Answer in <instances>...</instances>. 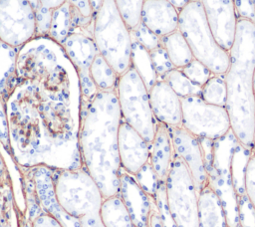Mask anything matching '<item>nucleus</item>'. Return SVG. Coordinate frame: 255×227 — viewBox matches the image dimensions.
Masks as SVG:
<instances>
[{"instance_id": "nucleus-1", "label": "nucleus", "mask_w": 255, "mask_h": 227, "mask_svg": "<svg viewBox=\"0 0 255 227\" xmlns=\"http://www.w3.org/2000/svg\"><path fill=\"white\" fill-rule=\"evenodd\" d=\"M83 96L64 47L37 36L19 48L16 84L4 103L11 151L20 167H83L79 134Z\"/></svg>"}, {"instance_id": "nucleus-2", "label": "nucleus", "mask_w": 255, "mask_h": 227, "mask_svg": "<svg viewBox=\"0 0 255 227\" xmlns=\"http://www.w3.org/2000/svg\"><path fill=\"white\" fill-rule=\"evenodd\" d=\"M117 89L98 91L83 101L79 147L83 167L97 182L104 198L120 189L118 136L122 122Z\"/></svg>"}, {"instance_id": "nucleus-3", "label": "nucleus", "mask_w": 255, "mask_h": 227, "mask_svg": "<svg viewBox=\"0 0 255 227\" xmlns=\"http://www.w3.org/2000/svg\"><path fill=\"white\" fill-rule=\"evenodd\" d=\"M255 23L238 19L229 67L224 75L226 110L231 129L244 146L254 148L255 133Z\"/></svg>"}, {"instance_id": "nucleus-4", "label": "nucleus", "mask_w": 255, "mask_h": 227, "mask_svg": "<svg viewBox=\"0 0 255 227\" xmlns=\"http://www.w3.org/2000/svg\"><path fill=\"white\" fill-rule=\"evenodd\" d=\"M93 39L99 53L121 76L131 66V33L115 0H103L96 14Z\"/></svg>"}, {"instance_id": "nucleus-5", "label": "nucleus", "mask_w": 255, "mask_h": 227, "mask_svg": "<svg viewBox=\"0 0 255 227\" xmlns=\"http://www.w3.org/2000/svg\"><path fill=\"white\" fill-rule=\"evenodd\" d=\"M178 30L194 59L204 64L213 75H225L229 67V52L214 39L200 0H191L179 11Z\"/></svg>"}, {"instance_id": "nucleus-6", "label": "nucleus", "mask_w": 255, "mask_h": 227, "mask_svg": "<svg viewBox=\"0 0 255 227\" xmlns=\"http://www.w3.org/2000/svg\"><path fill=\"white\" fill-rule=\"evenodd\" d=\"M53 184L58 203L69 215L80 220L87 214L100 213L103 194L84 167L53 169Z\"/></svg>"}, {"instance_id": "nucleus-7", "label": "nucleus", "mask_w": 255, "mask_h": 227, "mask_svg": "<svg viewBox=\"0 0 255 227\" xmlns=\"http://www.w3.org/2000/svg\"><path fill=\"white\" fill-rule=\"evenodd\" d=\"M117 95L123 120L150 144L157 121L150 107L148 90L132 66L120 76Z\"/></svg>"}, {"instance_id": "nucleus-8", "label": "nucleus", "mask_w": 255, "mask_h": 227, "mask_svg": "<svg viewBox=\"0 0 255 227\" xmlns=\"http://www.w3.org/2000/svg\"><path fill=\"white\" fill-rule=\"evenodd\" d=\"M165 185L168 207L177 227H198V192L190 172L175 153Z\"/></svg>"}, {"instance_id": "nucleus-9", "label": "nucleus", "mask_w": 255, "mask_h": 227, "mask_svg": "<svg viewBox=\"0 0 255 227\" xmlns=\"http://www.w3.org/2000/svg\"><path fill=\"white\" fill-rule=\"evenodd\" d=\"M237 142L238 139L232 129L224 136L214 140L213 167L207 175L208 185L218 195L224 207L228 227L239 225L237 195L231 174V159Z\"/></svg>"}, {"instance_id": "nucleus-10", "label": "nucleus", "mask_w": 255, "mask_h": 227, "mask_svg": "<svg viewBox=\"0 0 255 227\" xmlns=\"http://www.w3.org/2000/svg\"><path fill=\"white\" fill-rule=\"evenodd\" d=\"M181 125L197 137L216 140L231 129L226 108L208 104L201 96L181 98Z\"/></svg>"}, {"instance_id": "nucleus-11", "label": "nucleus", "mask_w": 255, "mask_h": 227, "mask_svg": "<svg viewBox=\"0 0 255 227\" xmlns=\"http://www.w3.org/2000/svg\"><path fill=\"white\" fill-rule=\"evenodd\" d=\"M36 37V18L27 0H0V41L20 48Z\"/></svg>"}, {"instance_id": "nucleus-12", "label": "nucleus", "mask_w": 255, "mask_h": 227, "mask_svg": "<svg viewBox=\"0 0 255 227\" xmlns=\"http://www.w3.org/2000/svg\"><path fill=\"white\" fill-rule=\"evenodd\" d=\"M62 46L78 72L83 101L91 100L98 92L90 75L92 63L99 54L93 37L82 33H71Z\"/></svg>"}, {"instance_id": "nucleus-13", "label": "nucleus", "mask_w": 255, "mask_h": 227, "mask_svg": "<svg viewBox=\"0 0 255 227\" xmlns=\"http://www.w3.org/2000/svg\"><path fill=\"white\" fill-rule=\"evenodd\" d=\"M168 129L172 140L173 151L184 162L199 193L208 184L200 139L186 130L182 125L168 126Z\"/></svg>"}, {"instance_id": "nucleus-14", "label": "nucleus", "mask_w": 255, "mask_h": 227, "mask_svg": "<svg viewBox=\"0 0 255 227\" xmlns=\"http://www.w3.org/2000/svg\"><path fill=\"white\" fill-rule=\"evenodd\" d=\"M208 26L218 45L231 49L236 35L238 17L234 0H200Z\"/></svg>"}, {"instance_id": "nucleus-15", "label": "nucleus", "mask_w": 255, "mask_h": 227, "mask_svg": "<svg viewBox=\"0 0 255 227\" xmlns=\"http://www.w3.org/2000/svg\"><path fill=\"white\" fill-rule=\"evenodd\" d=\"M26 170L32 178L36 195L42 208L54 216L64 227H81L80 220L69 215L56 199L53 184V169L46 166H36L26 168Z\"/></svg>"}, {"instance_id": "nucleus-16", "label": "nucleus", "mask_w": 255, "mask_h": 227, "mask_svg": "<svg viewBox=\"0 0 255 227\" xmlns=\"http://www.w3.org/2000/svg\"><path fill=\"white\" fill-rule=\"evenodd\" d=\"M118 145L121 167L132 175L149 160V143L123 119L119 128Z\"/></svg>"}, {"instance_id": "nucleus-17", "label": "nucleus", "mask_w": 255, "mask_h": 227, "mask_svg": "<svg viewBox=\"0 0 255 227\" xmlns=\"http://www.w3.org/2000/svg\"><path fill=\"white\" fill-rule=\"evenodd\" d=\"M128 208L134 227H148V218L153 197L139 186L134 175L121 168L118 193Z\"/></svg>"}, {"instance_id": "nucleus-18", "label": "nucleus", "mask_w": 255, "mask_h": 227, "mask_svg": "<svg viewBox=\"0 0 255 227\" xmlns=\"http://www.w3.org/2000/svg\"><path fill=\"white\" fill-rule=\"evenodd\" d=\"M150 107L156 121L167 126H180L182 120L181 98L162 79L148 91Z\"/></svg>"}, {"instance_id": "nucleus-19", "label": "nucleus", "mask_w": 255, "mask_h": 227, "mask_svg": "<svg viewBox=\"0 0 255 227\" xmlns=\"http://www.w3.org/2000/svg\"><path fill=\"white\" fill-rule=\"evenodd\" d=\"M140 22L161 38L178 29L179 11L168 0H144Z\"/></svg>"}, {"instance_id": "nucleus-20", "label": "nucleus", "mask_w": 255, "mask_h": 227, "mask_svg": "<svg viewBox=\"0 0 255 227\" xmlns=\"http://www.w3.org/2000/svg\"><path fill=\"white\" fill-rule=\"evenodd\" d=\"M173 145L168 126L158 122L149 144V162L160 181H166L173 159Z\"/></svg>"}, {"instance_id": "nucleus-21", "label": "nucleus", "mask_w": 255, "mask_h": 227, "mask_svg": "<svg viewBox=\"0 0 255 227\" xmlns=\"http://www.w3.org/2000/svg\"><path fill=\"white\" fill-rule=\"evenodd\" d=\"M198 227H228L221 200L208 184L198 193Z\"/></svg>"}, {"instance_id": "nucleus-22", "label": "nucleus", "mask_w": 255, "mask_h": 227, "mask_svg": "<svg viewBox=\"0 0 255 227\" xmlns=\"http://www.w3.org/2000/svg\"><path fill=\"white\" fill-rule=\"evenodd\" d=\"M22 216L10 174L5 167L0 170V227H22Z\"/></svg>"}, {"instance_id": "nucleus-23", "label": "nucleus", "mask_w": 255, "mask_h": 227, "mask_svg": "<svg viewBox=\"0 0 255 227\" xmlns=\"http://www.w3.org/2000/svg\"><path fill=\"white\" fill-rule=\"evenodd\" d=\"M24 177L26 210L24 215L28 219L30 227H64L54 216L45 211L40 205L35 187L28 171L24 167H20Z\"/></svg>"}, {"instance_id": "nucleus-24", "label": "nucleus", "mask_w": 255, "mask_h": 227, "mask_svg": "<svg viewBox=\"0 0 255 227\" xmlns=\"http://www.w3.org/2000/svg\"><path fill=\"white\" fill-rule=\"evenodd\" d=\"M19 48L0 41V99L3 104L16 84V66Z\"/></svg>"}, {"instance_id": "nucleus-25", "label": "nucleus", "mask_w": 255, "mask_h": 227, "mask_svg": "<svg viewBox=\"0 0 255 227\" xmlns=\"http://www.w3.org/2000/svg\"><path fill=\"white\" fill-rule=\"evenodd\" d=\"M100 216L105 227H134L130 214L119 194L104 198Z\"/></svg>"}, {"instance_id": "nucleus-26", "label": "nucleus", "mask_w": 255, "mask_h": 227, "mask_svg": "<svg viewBox=\"0 0 255 227\" xmlns=\"http://www.w3.org/2000/svg\"><path fill=\"white\" fill-rule=\"evenodd\" d=\"M160 42L176 69H182L194 59L185 38L178 29L161 37Z\"/></svg>"}, {"instance_id": "nucleus-27", "label": "nucleus", "mask_w": 255, "mask_h": 227, "mask_svg": "<svg viewBox=\"0 0 255 227\" xmlns=\"http://www.w3.org/2000/svg\"><path fill=\"white\" fill-rule=\"evenodd\" d=\"M131 66L142 79L147 90L156 83L158 77L152 65L149 51L140 45L131 35Z\"/></svg>"}, {"instance_id": "nucleus-28", "label": "nucleus", "mask_w": 255, "mask_h": 227, "mask_svg": "<svg viewBox=\"0 0 255 227\" xmlns=\"http://www.w3.org/2000/svg\"><path fill=\"white\" fill-rule=\"evenodd\" d=\"M90 75L98 91H112L117 89L120 75L100 53L92 63Z\"/></svg>"}, {"instance_id": "nucleus-29", "label": "nucleus", "mask_w": 255, "mask_h": 227, "mask_svg": "<svg viewBox=\"0 0 255 227\" xmlns=\"http://www.w3.org/2000/svg\"><path fill=\"white\" fill-rule=\"evenodd\" d=\"M253 149H250L239 141L237 142L235 149L233 151L232 159H231V174H232V182L235 193L238 196L245 194V170L247 166V162L252 153Z\"/></svg>"}, {"instance_id": "nucleus-30", "label": "nucleus", "mask_w": 255, "mask_h": 227, "mask_svg": "<svg viewBox=\"0 0 255 227\" xmlns=\"http://www.w3.org/2000/svg\"><path fill=\"white\" fill-rule=\"evenodd\" d=\"M71 34V7L67 1L52 12L49 37L62 45Z\"/></svg>"}, {"instance_id": "nucleus-31", "label": "nucleus", "mask_w": 255, "mask_h": 227, "mask_svg": "<svg viewBox=\"0 0 255 227\" xmlns=\"http://www.w3.org/2000/svg\"><path fill=\"white\" fill-rule=\"evenodd\" d=\"M170 88L180 97H190V96H201L202 87L194 84L191 80H189L181 69H173L168 72L163 78Z\"/></svg>"}, {"instance_id": "nucleus-32", "label": "nucleus", "mask_w": 255, "mask_h": 227, "mask_svg": "<svg viewBox=\"0 0 255 227\" xmlns=\"http://www.w3.org/2000/svg\"><path fill=\"white\" fill-rule=\"evenodd\" d=\"M201 98L208 104L225 107L227 89L224 75H212L204 86H202Z\"/></svg>"}, {"instance_id": "nucleus-33", "label": "nucleus", "mask_w": 255, "mask_h": 227, "mask_svg": "<svg viewBox=\"0 0 255 227\" xmlns=\"http://www.w3.org/2000/svg\"><path fill=\"white\" fill-rule=\"evenodd\" d=\"M144 0H115V3L128 27L131 30L140 22Z\"/></svg>"}, {"instance_id": "nucleus-34", "label": "nucleus", "mask_w": 255, "mask_h": 227, "mask_svg": "<svg viewBox=\"0 0 255 227\" xmlns=\"http://www.w3.org/2000/svg\"><path fill=\"white\" fill-rule=\"evenodd\" d=\"M136 181L138 182L139 186L143 189V191L154 198L156 190L158 188L159 179L154 172L149 160L139 169V171L134 175Z\"/></svg>"}, {"instance_id": "nucleus-35", "label": "nucleus", "mask_w": 255, "mask_h": 227, "mask_svg": "<svg viewBox=\"0 0 255 227\" xmlns=\"http://www.w3.org/2000/svg\"><path fill=\"white\" fill-rule=\"evenodd\" d=\"M181 71L189 80L200 87L204 86V84L213 75L204 64L196 59H193L191 62H189L185 67L181 69Z\"/></svg>"}, {"instance_id": "nucleus-36", "label": "nucleus", "mask_w": 255, "mask_h": 227, "mask_svg": "<svg viewBox=\"0 0 255 227\" xmlns=\"http://www.w3.org/2000/svg\"><path fill=\"white\" fill-rule=\"evenodd\" d=\"M154 199L159 211V215H160L163 227H177L168 207L167 197H166V185L164 181H159Z\"/></svg>"}, {"instance_id": "nucleus-37", "label": "nucleus", "mask_w": 255, "mask_h": 227, "mask_svg": "<svg viewBox=\"0 0 255 227\" xmlns=\"http://www.w3.org/2000/svg\"><path fill=\"white\" fill-rule=\"evenodd\" d=\"M130 33L132 37L149 52L161 45L160 37L150 31L141 22H139L133 29H131Z\"/></svg>"}, {"instance_id": "nucleus-38", "label": "nucleus", "mask_w": 255, "mask_h": 227, "mask_svg": "<svg viewBox=\"0 0 255 227\" xmlns=\"http://www.w3.org/2000/svg\"><path fill=\"white\" fill-rule=\"evenodd\" d=\"M149 54H150L153 68L155 70V73H156L158 79L163 78L168 72L175 69V67L171 63L165 49L161 45L159 47L151 50L149 52Z\"/></svg>"}, {"instance_id": "nucleus-39", "label": "nucleus", "mask_w": 255, "mask_h": 227, "mask_svg": "<svg viewBox=\"0 0 255 227\" xmlns=\"http://www.w3.org/2000/svg\"><path fill=\"white\" fill-rule=\"evenodd\" d=\"M238 220L241 227H255V206L245 194L237 197Z\"/></svg>"}, {"instance_id": "nucleus-40", "label": "nucleus", "mask_w": 255, "mask_h": 227, "mask_svg": "<svg viewBox=\"0 0 255 227\" xmlns=\"http://www.w3.org/2000/svg\"><path fill=\"white\" fill-rule=\"evenodd\" d=\"M244 186H245L246 195L255 206V151L254 150H252V153L247 162V166L245 170Z\"/></svg>"}, {"instance_id": "nucleus-41", "label": "nucleus", "mask_w": 255, "mask_h": 227, "mask_svg": "<svg viewBox=\"0 0 255 227\" xmlns=\"http://www.w3.org/2000/svg\"><path fill=\"white\" fill-rule=\"evenodd\" d=\"M238 19H245L255 23V2L253 0H234Z\"/></svg>"}, {"instance_id": "nucleus-42", "label": "nucleus", "mask_w": 255, "mask_h": 227, "mask_svg": "<svg viewBox=\"0 0 255 227\" xmlns=\"http://www.w3.org/2000/svg\"><path fill=\"white\" fill-rule=\"evenodd\" d=\"M5 148L6 150L11 151L10 141H9V133H8V124L5 113V107L3 102L0 99V149Z\"/></svg>"}, {"instance_id": "nucleus-43", "label": "nucleus", "mask_w": 255, "mask_h": 227, "mask_svg": "<svg viewBox=\"0 0 255 227\" xmlns=\"http://www.w3.org/2000/svg\"><path fill=\"white\" fill-rule=\"evenodd\" d=\"M68 2L72 7L76 8L84 17L95 18L90 0H68Z\"/></svg>"}, {"instance_id": "nucleus-44", "label": "nucleus", "mask_w": 255, "mask_h": 227, "mask_svg": "<svg viewBox=\"0 0 255 227\" xmlns=\"http://www.w3.org/2000/svg\"><path fill=\"white\" fill-rule=\"evenodd\" d=\"M81 227H105L102 222L100 213L87 214L80 219Z\"/></svg>"}, {"instance_id": "nucleus-45", "label": "nucleus", "mask_w": 255, "mask_h": 227, "mask_svg": "<svg viewBox=\"0 0 255 227\" xmlns=\"http://www.w3.org/2000/svg\"><path fill=\"white\" fill-rule=\"evenodd\" d=\"M148 227H163L154 198H152L151 200V207H150V213L148 218Z\"/></svg>"}, {"instance_id": "nucleus-46", "label": "nucleus", "mask_w": 255, "mask_h": 227, "mask_svg": "<svg viewBox=\"0 0 255 227\" xmlns=\"http://www.w3.org/2000/svg\"><path fill=\"white\" fill-rule=\"evenodd\" d=\"M39 1L44 7L54 10L60 7L61 5H63L64 3H66L68 0H39Z\"/></svg>"}, {"instance_id": "nucleus-47", "label": "nucleus", "mask_w": 255, "mask_h": 227, "mask_svg": "<svg viewBox=\"0 0 255 227\" xmlns=\"http://www.w3.org/2000/svg\"><path fill=\"white\" fill-rule=\"evenodd\" d=\"M191 0H168V2L173 5L178 11H180L183 7H185Z\"/></svg>"}, {"instance_id": "nucleus-48", "label": "nucleus", "mask_w": 255, "mask_h": 227, "mask_svg": "<svg viewBox=\"0 0 255 227\" xmlns=\"http://www.w3.org/2000/svg\"><path fill=\"white\" fill-rule=\"evenodd\" d=\"M90 1H91L92 9H93V14H94V16L96 17V14H97V12H98L99 9H100L103 0H90Z\"/></svg>"}, {"instance_id": "nucleus-49", "label": "nucleus", "mask_w": 255, "mask_h": 227, "mask_svg": "<svg viewBox=\"0 0 255 227\" xmlns=\"http://www.w3.org/2000/svg\"><path fill=\"white\" fill-rule=\"evenodd\" d=\"M5 167H6L5 162H4V160H3V158H2V156H1V154H0V170L3 169V168H5Z\"/></svg>"}, {"instance_id": "nucleus-50", "label": "nucleus", "mask_w": 255, "mask_h": 227, "mask_svg": "<svg viewBox=\"0 0 255 227\" xmlns=\"http://www.w3.org/2000/svg\"><path fill=\"white\" fill-rule=\"evenodd\" d=\"M253 150L255 151V133H254V148H253Z\"/></svg>"}, {"instance_id": "nucleus-51", "label": "nucleus", "mask_w": 255, "mask_h": 227, "mask_svg": "<svg viewBox=\"0 0 255 227\" xmlns=\"http://www.w3.org/2000/svg\"><path fill=\"white\" fill-rule=\"evenodd\" d=\"M254 90H255V72H254Z\"/></svg>"}, {"instance_id": "nucleus-52", "label": "nucleus", "mask_w": 255, "mask_h": 227, "mask_svg": "<svg viewBox=\"0 0 255 227\" xmlns=\"http://www.w3.org/2000/svg\"><path fill=\"white\" fill-rule=\"evenodd\" d=\"M237 227H241V226H240V225H238V226H237Z\"/></svg>"}, {"instance_id": "nucleus-53", "label": "nucleus", "mask_w": 255, "mask_h": 227, "mask_svg": "<svg viewBox=\"0 0 255 227\" xmlns=\"http://www.w3.org/2000/svg\"><path fill=\"white\" fill-rule=\"evenodd\" d=\"M253 1H254V2H255V0H253Z\"/></svg>"}]
</instances>
